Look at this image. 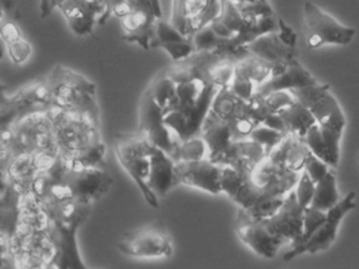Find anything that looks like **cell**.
<instances>
[{"mask_svg": "<svg viewBox=\"0 0 359 269\" xmlns=\"http://www.w3.org/2000/svg\"><path fill=\"white\" fill-rule=\"evenodd\" d=\"M358 167H359V157H358Z\"/></svg>", "mask_w": 359, "mask_h": 269, "instance_id": "obj_45", "label": "cell"}, {"mask_svg": "<svg viewBox=\"0 0 359 269\" xmlns=\"http://www.w3.org/2000/svg\"><path fill=\"white\" fill-rule=\"evenodd\" d=\"M112 16L121 20L123 41L149 50L157 22L163 20V9L159 0H126L113 10Z\"/></svg>", "mask_w": 359, "mask_h": 269, "instance_id": "obj_5", "label": "cell"}, {"mask_svg": "<svg viewBox=\"0 0 359 269\" xmlns=\"http://www.w3.org/2000/svg\"><path fill=\"white\" fill-rule=\"evenodd\" d=\"M318 83L317 79L298 62L297 58L287 65L281 72L273 74L268 81L256 88V92L266 96L275 91H291Z\"/></svg>", "mask_w": 359, "mask_h": 269, "instance_id": "obj_24", "label": "cell"}, {"mask_svg": "<svg viewBox=\"0 0 359 269\" xmlns=\"http://www.w3.org/2000/svg\"><path fill=\"white\" fill-rule=\"evenodd\" d=\"M247 53L252 54L276 69H283L296 60V48L290 47L279 37L277 31L266 33L245 46Z\"/></svg>", "mask_w": 359, "mask_h": 269, "instance_id": "obj_21", "label": "cell"}, {"mask_svg": "<svg viewBox=\"0 0 359 269\" xmlns=\"http://www.w3.org/2000/svg\"><path fill=\"white\" fill-rule=\"evenodd\" d=\"M278 113L285 123L287 131L299 138H304L310 128L316 124L312 112L297 100L293 104L281 109Z\"/></svg>", "mask_w": 359, "mask_h": 269, "instance_id": "obj_29", "label": "cell"}, {"mask_svg": "<svg viewBox=\"0 0 359 269\" xmlns=\"http://www.w3.org/2000/svg\"><path fill=\"white\" fill-rule=\"evenodd\" d=\"M262 125L272 128V129L278 130V131L287 132L285 123H283L279 113H272V114L269 115Z\"/></svg>", "mask_w": 359, "mask_h": 269, "instance_id": "obj_43", "label": "cell"}, {"mask_svg": "<svg viewBox=\"0 0 359 269\" xmlns=\"http://www.w3.org/2000/svg\"><path fill=\"white\" fill-rule=\"evenodd\" d=\"M118 248L123 254L133 258H170L173 254L171 237L161 227H146L126 233L119 241Z\"/></svg>", "mask_w": 359, "mask_h": 269, "instance_id": "obj_13", "label": "cell"}, {"mask_svg": "<svg viewBox=\"0 0 359 269\" xmlns=\"http://www.w3.org/2000/svg\"><path fill=\"white\" fill-rule=\"evenodd\" d=\"M344 130L323 127L315 124L304 138V143L319 159L332 167L338 165L340 157V143Z\"/></svg>", "mask_w": 359, "mask_h": 269, "instance_id": "obj_23", "label": "cell"}, {"mask_svg": "<svg viewBox=\"0 0 359 269\" xmlns=\"http://www.w3.org/2000/svg\"><path fill=\"white\" fill-rule=\"evenodd\" d=\"M65 0H41L39 1V11L41 18H47L53 13L54 10L58 9Z\"/></svg>", "mask_w": 359, "mask_h": 269, "instance_id": "obj_42", "label": "cell"}, {"mask_svg": "<svg viewBox=\"0 0 359 269\" xmlns=\"http://www.w3.org/2000/svg\"><path fill=\"white\" fill-rule=\"evenodd\" d=\"M149 142L163 149L174 159L180 142L172 136L171 129L165 125L163 111L153 98L150 90L142 94L140 107V131Z\"/></svg>", "mask_w": 359, "mask_h": 269, "instance_id": "obj_14", "label": "cell"}, {"mask_svg": "<svg viewBox=\"0 0 359 269\" xmlns=\"http://www.w3.org/2000/svg\"><path fill=\"white\" fill-rule=\"evenodd\" d=\"M310 152L304 138L289 132L266 157L276 165L283 166L295 172H302Z\"/></svg>", "mask_w": 359, "mask_h": 269, "instance_id": "obj_27", "label": "cell"}, {"mask_svg": "<svg viewBox=\"0 0 359 269\" xmlns=\"http://www.w3.org/2000/svg\"><path fill=\"white\" fill-rule=\"evenodd\" d=\"M53 107L48 79L33 81L13 96H7L3 93L1 127L20 121L28 115L48 112Z\"/></svg>", "mask_w": 359, "mask_h": 269, "instance_id": "obj_7", "label": "cell"}, {"mask_svg": "<svg viewBox=\"0 0 359 269\" xmlns=\"http://www.w3.org/2000/svg\"><path fill=\"white\" fill-rule=\"evenodd\" d=\"M43 152L60 153L48 112L28 115L1 127V159Z\"/></svg>", "mask_w": 359, "mask_h": 269, "instance_id": "obj_2", "label": "cell"}, {"mask_svg": "<svg viewBox=\"0 0 359 269\" xmlns=\"http://www.w3.org/2000/svg\"><path fill=\"white\" fill-rule=\"evenodd\" d=\"M208 157V147L201 136L180 143L174 161H197Z\"/></svg>", "mask_w": 359, "mask_h": 269, "instance_id": "obj_33", "label": "cell"}, {"mask_svg": "<svg viewBox=\"0 0 359 269\" xmlns=\"http://www.w3.org/2000/svg\"><path fill=\"white\" fill-rule=\"evenodd\" d=\"M222 192L247 211L257 203L264 192L252 181L250 174L241 173L230 166L222 167Z\"/></svg>", "mask_w": 359, "mask_h": 269, "instance_id": "obj_22", "label": "cell"}, {"mask_svg": "<svg viewBox=\"0 0 359 269\" xmlns=\"http://www.w3.org/2000/svg\"><path fill=\"white\" fill-rule=\"evenodd\" d=\"M155 147L140 132L136 134H117L115 138L114 150L119 163L137 184L149 205L158 208V197L148 186L151 155Z\"/></svg>", "mask_w": 359, "mask_h": 269, "instance_id": "obj_4", "label": "cell"}, {"mask_svg": "<svg viewBox=\"0 0 359 269\" xmlns=\"http://www.w3.org/2000/svg\"><path fill=\"white\" fill-rule=\"evenodd\" d=\"M277 22H278V30H277V33H278L280 39H283L287 46H290V47L296 48L297 35L294 32L293 29H292L289 25L285 24L283 18H278Z\"/></svg>", "mask_w": 359, "mask_h": 269, "instance_id": "obj_41", "label": "cell"}, {"mask_svg": "<svg viewBox=\"0 0 359 269\" xmlns=\"http://www.w3.org/2000/svg\"><path fill=\"white\" fill-rule=\"evenodd\" d=\"M176 162L163 149L155 147L151 155V170L148 186L157 197H165L178 184L175 174Z\"/></svg>", "mask_w": 359, "mask_h": 269, "instance_id": "obj_26", "label": "cell"}, {"mask_svg": "<svg viewBox=\"0 0 359 269\" xmlns=\"http://www.w3.org/2000/svg\"><path fill=\"white\" fill-rule=\"evenodd\" d=\"M340 199L341 197L338 192L335 173L330 170L323 180L316 183L314 197L310 206L315 209L327 212L336 204L339 203Z\"/></svg>", "mask_w": 359, "mask_h": 269, "instance_id": "obj_32", "label": "cell"}, {"mask_svg": "<svg viewBox=\"0 0 359 269\" xmlns=\"http://www.w3.org/2000/svg\"><path fill=\"white\" fill-rule=\"evenodd\" d=\"M219 90V87L209 83L196 102L177 107L163 114L165 125L177 136L180 143L201 136L203 123Z\"/></svg>", "mask_w": 359, "mask_h": 269, "instance_id": "obj_8", "label": "cell"}, {"mask_svg": "<svg viewBox=\"0 0 359 269\" xmlns=\"http://www.w3.org/2000/svg\"><path fill=\"white\" fill-rule=\"evenodd\" d=\"M285 197H279V195H273L270 193H262L257 203L250 210H245L252 218L255 220H264V218H270L273 214H276L277 210L281 207L285 201Z\"/></svg>", "mask_w": 359, "mask_h": 269, "instance_id": "obj_35", "label": "cell"}, {"mask_svg": "<svg viewBox=\"0 0 359 269\" xmlns=\"http://www.w3.org/2000/svg\"><path fill=\"white\" fill-rule=\"evenodd\" d=\"M148 89L157 104L163 109V114L176 108L178 104L177 88L173 79L165 70L159 72L153 79Z\"/></svg>", "mask_w": 359, "mask_h": 269, "instance_id": "obj_31", "label": "cell"}, {"mask_svg": "<svg viewBox=\"0 0 359 269\" xmlns=\"http://www.w3.org/2000/svg\"><path fill=\"white\" fill-rule=\"evenodd\" d=\"M274 69L272 65L248 53L235 62L234 75L250 79L258 87L272 77Z\"/></svg>", "mask_w": 359, "mask_h": 269, "instance_id": "obj_30", "label": "cell"}, {"mask_svg": "<svg viewBox=\"0 0 359 269\" xmlns=\"http://www.w3.org/2000/svg\"><path fill=\"white\" fill-rule=\"evenodd\" d=\"M0 35L7 48L10 60L15 65H24L30 60L33 47L24 37L20 26L13 20H1Z\"/></svg>", "mask_w": 359, "mask_h": 269, "instance_id": "obj_28", "label": "cell"}, {"mask_svg": "<svg viewBox=\"0 0 359 269\" xmlns=\"http://www.w3.org/2000/svg\"><path fill=\"white\" fill-rule=\"evenodd\" d=\"M222 8V0H172L169 22L184 37H192L210 26Z\"/></svg>", "mask_w": 359, "mask_h": 269, "instance_id": "obj_9", "label": "cell"}, {"mask_svg": "<svg viewBox=\"0 0 359 269\" xmlns=\"http://www.w3.org/2000/svg\"><path fill=\"white\" fill-rule=\"evenodd\" d=\"M250 176L264 192L285 197L295 188L300 178V172L276 165L266 157L253 168Z\"/></svg>", "mask_w": 359, "mask_h": 269, "instance_id": "obj_19", "label": "cell"}, {"mask_svg": "<svg viewBox=\"0 0 359 269\" xmlns=\"http://www.w3.org/2000/svg\"><path fill=\"white\" fill-rule=\"evenodd\" d=\"M175 174L178 184L195 187L215 195L222 192V165L214 163L209 157L176 162Z\"/></svg>", "mask_w": 359, "mask_h": 269, "instance_id": "obj_16", "label": "cell"}, {"mask_svg": "<svg viewBox=\"0 0 359 269\" xmlns=\"http://www.w3.org/2000/svg\"><path fill=\"white\" fill-rule=\"evenodd\" d=\"M68 166V165H67ZM69 199L93 204L108 192L113 183L104 166L69 168L62 180Z\"/></svg>", "mask_w": 359, "mask_h": 269, "instance_id": "obj_10", "label": "cell"}, {"mask_svg": "<svg viewBox=\"0 0 359 269\" xmlns=\"http://www.w3.org/2000/svg\"><path fill=\"white\" fill-rule=\"evenodd\" d=\"M236 232L243 244L262 258H275L280 246L285 244L283 240L273 235L262 221L252 218L241 208L237 216Z\"/></svg>", "mask_w": 359, "mask_h": 269, "instance_id": "obj_17", "label": "cell"}, {"mask_svg": "<svg viewBox=\"0 0 359 269\" xmlns=\"http://www.w3.org/2000/svg\"><path fill=\"white\" fill-rule=\"evenodd\" d=\"M325 220H327V212L315 209L311 206L304 208V232H302V241L300 244L310 240L315 235V232L325 224Z\"/></svg>", "mask_w": 359, "mask_h": 269, "instance_id": "obj_37", "label": "cell"}, {"mask_svg": "<svg viewBox=\"0 0 359 269\" xmlns=\"http://www.w3.org/2000/svg\"><path fill=\"white\" fill-rule=\"evenodd\" d=\"M151 48H161L165 50L174 62L187 60L196 53L192 37L182 35L169 22L158 20Z\"/></svg>", "mask_w": 359, "mask_h": 269, "instance_id": "obj_25", "label": "cell"}, {"mask_svg": "<svg viewBox=\"0 0 359 269\" xmlns=\"http://www.w3.org/2000/svg\"><path fill=\"white\" fill-rule=\"evenodd\" d=\"M60 155L69 168L104 166L106 146L100 132V119L85 113L53 107L48 111Z\"/></svg>", "mask_w": 359, "mask_h": 269, "instance_id": "obj_1", "label": "cell"}, {"mask_svg": "<svg viewBox=\"0 0 359 269\" xmlns=\"http://www.w3.org/2000/svg\"><path fill=\"white\" fill-rule=\"evenodd\" d=\"M58 10L71 30L79 37L92 34L95 25H102L106 13L100 0H65Z\"/></svg>", "mask_w": 359, "mask_h": 269, "instance_id": "obj_18", "label": "cell"}, {"mask_svg": "<svg viewBox=\"0 0 359 269\" xmlns=\"http://www.w3.org/2000/svg\"><path fill=\"white\" fill-rule=\"evenodd\" d=\"M304 35L309 49L316 50L325 46H348L356 35V30L344 26L331 14L312 1L304 4Z\"/></svg>", "mask_w": 359, "mask_h": 269, "instance_id": "obj_6", "label": "cell"}, {"mask_svg": "<svg viewBox=\"0 0 359 269\" xmlns=\"http://www.w3.org/2000/svg\"><path fill=\"white\" fill-rule=\"evenodd\" d=\"M290 92L295 100L304 104L312 112L318 125L339 130H344L346 127L344 111L335 96L330 91L329 85L317 83Z\"/></svg>", "mask_w": 359, "mask_h": 269, "instance_id": "obj_11", "label": "cell"}, {"mask_svg": "<svg viewBox=\"0 0 359 269\" xmlns=\"http://www.w3.org/2000/svg\"><path fill=\"white\" fill-rule=\"evenodd\" d=\"M304 214V208L298 202L293 189L285 195V201L276 214L260 221L273 235L294 247L302 241Z\"/></svg>", "mask_w": 359, "mask_h": 269, "instance_id": "obj_15", "label": "cell"}, {"mask_svg": "<svg viewBox=\"0 0 359 269\" xmlns=\"http://www.w3.org/2000/svg\"><path fill=\"white\" fill-rule=\"evenodd\" d=\"M304 170L308 172L315 184L323 180L330 171L329 165L312 152L309 153L308 157H306Z\"/></svg>", "mask_w": 359, "mask_h": 269, "instance_id": "obj_40", "label": "cell"}, {"mask_svg": "<svg viewBox=\"0 0 359 269\" xmlns=\"http://www.w3.org/2000/svg\"><path fill=\"white\" fill-rule=\"evenodd\" d=\"M289 132H281L278 130L272 129V128L266 127L264 125L256 126L253 131L250 134L249 138L259 143L260 145L264 147L269 153L277 146L280 144L281 140L285 138V136Z\"/></svg>", "mask_w": 359, "mask_h": 269, "instance_id": "obj_36", "label": "cell"}, {"mask_svg": "<svg viewBox=\"0 0 359 269\" xmlns=\"http://www.w3.org/2000/svg\"><path fill=\"white\" fill-rule=\"evenodd\" d=\"M48 81L54 107L100 119L96 85L85 75L57 65L48 77Z\"/></svg>", "mask_w": 359, "mask_h": 269, "instance_id": "obj_3", "label": "cell"}, {"mask_svg": "<svg viewBox=\"0 0 359 269\" xmlns=\"http://www.w3.org/2000/svg\"><path fill=\"white\" fill-rule=\"evenodd\" d=\"M241 10L245 18L251 20H262L274 18L275 12L269 0H231Z\"/></svg>", "mask_w": 359, "mask_h": 269, "instance_id": "obj_34", "label": "cell"}, {"mask_svg": "<svg viewBox=\"0 0 359 269\" xmlns=\"http://www.w3.org/2000/svg\"><path fill=\"white\" fill-rule=\"evenodd\" d=\"M100 1L104 5V9H106L104 20H102V25H104L112 16L113 10L118 7L121 4L125 3L126 0H100Z\"/></svg>", "mask_w": 359, "mask_h": 269, "instance_id": "obj_44", "label": "cell"}, {"mask_svg": "<svg viewBox=\"0 0 359 269\" xmlns=\"http://www.w3.org/2000/svg\"><path fill=\"white\" fill-rule=\"evenodd\" d=\"M293 94L287 90L283 91H275L269 96H264V102L271 113H278L281 109L295 102Z\"/></svg>", "mask_w": 359, "mask_h": 269, "instance_id": "obj_39", "label": "cell"}, {"mask_svg": "<svg viewBox=\"0 0 359 269\" xmlns=\"http://www.w3.org/2000/svg\"><path fill=\"white\" fill-rule=\"evenodd\" d=\"M201 136L207 144L208 157L218 165H222V159L236 140L230 124L220 119L212 109L203 123Z\"/></svg>", "mask_w": 359, "mask_h": 269, "instance_id": "obj_20", "label": "cell"}, {"mask_svg": "<svg viewBox=\"0 0 359 269\" xmlns=\"http://www.w3.org/2000/svg\"><path fill=\"white\" fill-rule=\"evenodd\" d=\"M356 192L351 191L339 203L336 204L329 211H327V220L325 224L315 232V235L304 243L294 246L291 250L283 254V260L285 262L293 260L302 254H315L319 251H325L335 242L338 228L341 224L344 216L356 207Z\"/></svg>", "mask_w": 359, "mask_h": 269, "instance_id": "obj_12", "label": "cell"}, {"mask_svg": "<svg viewBox=\"0 0 359 269\" xmlns=\"http://www.w3.org/2000/svg\"><path fill=\"white\" fill-rule=\"evenodd\" d=\"M315 189H316V184H315L314 181L311 178L306 170H302L300 172V178L298 180L297 185L294 189L298 202L302 207L306 208L311 205L313 197H314Z\"/></svg>", "mask_w": 359, "mask_h": 269, "instance_id": "obj_38", "label": "cell"}]
</instances>
